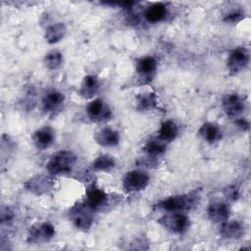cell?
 Listing matches in <instances>:
<instances>
[{
	"mask_svg": "<svg viewBox=\"0 0 251 251\" xmlns=\"http://www.w3.org/2000/svg\"><path fill=\"white\" fill-rule=\"evenodd\" d=\"M167 142L159 138L158 136L148 139L142 147V150L151 157H156L164 154L167 149Z\"/></svg>",
	"mask_w": 251,
	"mask_h": 251,
	"instance_id": "603a6c76",
	"label": "cell"
},
{
	"mask_svg": "<svg viewBox=\"0 0 251 251\" xmlns=\"http://www.w3.org/2000/svg\"><path fill=\"white\" fill-rule=\"evenodd\" d=\"M230 206L226 202L216 201L211 203L207 208V215L211 222L222 224L230 217Z\"/></svg>",
	"mask_w": 251,
	"mask_h": 251,
	"instance_id": "5bb4252c",
	"label": "cell"
},
{
	"mask_svg": "<svg viewBox=\"0 0 251 251\" xmlns=\"http://www.w3.org/2000/svg\"><path fill=\"white\" fill-rule=\"evenodd\" d=\"M33 145L38 150H45L49 148L55 141V132L50 126H42L37 128L31 136Z\"/></svg>",
	"mask_w": 251,
	"mask_h": 251,
	"instance_id": "9a60e30c",
	"label": "cell"
},
{
	"mask_svg": "<svg viewBox=\"0 0 251 251\" xmlns=\"http://www.w3.org/2000/svg\"><path fill=\"white\" fill-rule=\"evenodd\" d=\"M94 139L102 147H114L120 143V133L112 127H103L95 133Z\"/></svg>",
	"mask_w": 251,
	"mask_h": 251,
	"instance_id": "e0dca14e",
	"label": "cell"
},
{
	"mask_svg": "<svg viewBox=\"0 0 251 251\" xmlns=\"http://www.w3.org/2000/svg\"><path fill=\"white\" fill-rule=\"evenodd\" d=\"M55 227L49 222L32 225L27 232L26 241L29 244H42L49 242L55 236Z\"/></svg>",
	"mask_w": 251,
	"mask_h": 251,
	"instance_id": "8992f818",
	"label": "cell"
},
{
	"mask_svg": "<svg viewBox=\"0 0 251 251\" xmlns=\"http://www.w3.org/2000/svg\"><path fill=\"white\" fill-rule=\"evenodd\" d=\"M249 64V52L245 47H236L226 59V68L229 75H234L244 71Z\"/></svg>",
	"mask_w": 251,
	"mask_h": 251,
	"instance_id": "52a82bcc",
	"label": "cell"
},
{
	"mask_svg": "<svg viewBox=\"0 0 251 251\" xmlns=\"http://www.w3.org/2000/svg\"><path fill=\"white\" fill-rule=\"evenodd\" d=\"M14 218V212L10 207H3L1 210V223H8Z\"/></svg>",
	"mask_w": 251,
	"mask_h": 251,
	"instance_id": "f1b7e54d",
	"label": "cell"
},
{
	"mask_svg": "<svg viewBox=\"0 0 251 251\" xmlns=\"http://www.w3.org/2000/svg\"><path fill=\"white\" fill-rule=\"evenodd\" d=\"M24 186L32 194L42 195L48 193L53 188V181L48 176L37 175L27 179Z\"/></svg>",
	"mask_w": 251,
	"mask_h": 251,
	"instance_id": "4fadbf2b",
	"label": "cell"
},
{
	"mask_svg": "<svg viewBox=\"0 0 251 251\" xmlns=\"http://www.w3.org/2000/svg\"><path fill=\"white\" fill-rule=\"evenodd\" d=\"M168 10L165 4L158 2L153 3L144 11V18L148 23L156 24L162 22L167 17Z\"/></svg>",
	"mask_w": 251,
	"mask_h": 251,
	"instance_id": "ffe728a7",
	"label": "cell"
},
{
	"mask_svg": "<svg viewBox=\"0 0 251 251\" xmlns=\"http://www.w3.org/2000/svg\"><path fill=\"white\" fill-rule=\"evenodd\" d=\"M178 134V126L173 120L163 122L158 130V137L169 143L176 138Z\"/></svg>",
	"mask_w": 251,
	"mask_h": 251,
	"instance_id": "cb8c5ba5",
	"label": "cell"
},
{
	"mask_svg": "<svg viewBox=\"0 0 251 251\" xmlns=\"http://www.w3.org/2000/svg\"><path fill=\"white\" fill-rule=\"evenodd\" d=\"M219 232L225 239H238L244 234V227L237 221L227 220L220 224Z\"/></svg>",
	"mask_w": 251,
	"mask_h": 251,
	"instance_id": "d6986e66",
	"label": "cell"
},
{
	"mask_svg": "<svg viewBox=\"0 0 251 251\" xmlns=\"http://www.w3.org/2000/svg\"><path fill=\"white\" fill-rule=\"evenodd\" d=\"M76 160L73 151L61 150L51 155L46 163V170L51 176H65L72 173Z\"/></svg>",
	"mask_w": 251,
	"mask_h": 251,
	"instance_id": "6da1fadb",
	"label": "cell"
},
{
	"mask_svg": "<svg viewBox=\"0 0 251 251\" xmlns=\"http://www.w3.org/2000/svg\"><path fill=\"white\" fill-rule=\"evenodd\" d=\"M224 194H225V196H226L227 199H229V200H231V201H235V200H237V198L239 197V190H238L237 186H235V185H229V186H227V187L225 188Z\"/></svg>",
	"mask_w": 251,
	"mask_h": 251,
	"instance_id": "83f0119b",
	"label": "cell"
},
{
	"mask_svg": "<svg viewBox=\"0 0 251 251\" xmlns=\"http://www.w3.org/2000/svg\"><path fill=\"white\" fill-rule=\"evenodd\" d=\"M108 196L109 195L101 187L92 183L86 187L84 203L92 211H100L107 205L109 200Z\"/></svg>",
	"mask_w": 251,
	"mask_h": 251,
	"instance_id": "9c48e42d",
	"label": "cell"
},
{
	"mask_svg": "<svg viewBox=\"0 0 251 251\" xmlns=\"http://www.w3.org/2000/svg\"><path fill=\"white\" fill-rule=\"evenodd\" d=\"M199 202L197 191L170 196L157 204V207L166 212H186L194 208Z\"/></svg>",
	"mask_w": 251,
	"mask_h": 251,
	"instance_id": "7a4b0ae2",
	"label": "cell"
},
{
	"mask_svg": "<svg viewBox=\"0 0 251 251\" xmlns=\"http://www.w3.org/2000/svg\"><path fill=\"white\" fill-rule=\"evenodd\" d=\"M158 224L171 233L182 234L189 228L190 221L182 212H167L158 219Z\"/></svg>",
	"mask_w": 251,
	"mask_h": 251,
	"instance_id": "277c9868",
	"label": "cell"
},
{
	"mask_svg": "<svg viewBox=\"0 0 251 251\" xmlns=\"http://www.w3.org/2000/svg\"><path fill=\"white\" fill-rule=\"evenodd\" d=\"M222 108L229 118H238L245 110V101L237 93H227L222 99Z\"/></svg>",
	"mask_w": 251,
	"mask_h": 251,
	"instance_id": "30bf717a",
	"label": "cell"
},
{
	"mask_svg": "<svg viewBox=\"0 0 251 251\" xmlns=\"http://www.w3.org/2000/svg\"><path fill=\"white\" fill-rule=\"evenodd\" d=\"M158 107V99L154 92H143L136 96V109L141 112L153 111Z\"/></svg>",
	"mask_w": 251,
	"mask_h": 251,
	"instance_id": "44dd1931",
	"label": "cell"
},
{
	"mask_svg": "<svg viewBox=\"0 0 251 251\" xmlns=\"http://www.w3.org/2000/svg\"><path fill=\"white\" fill-rule=\"evenodd\" d=\"M87 118L93 123H102L111 119L112 111L106 102L101 98H95L88 102L85 107Z\"/></svg>",
	"mask_w": 251,
	"mask_h": 251,
	"instance_id": "ba28073f",
	"label": "cell"
},
{
	"mask_svg": "<svg viewBox=\"0 0 251 251\" xmlns=\"http://www.w3.org/2000/svg\"><path fill=\"white\" fill-rule=\"evenodd\" d=\"M67 33V26L64 23H56L45 29L44 37L49 44H55L61 41Z\"/></svg>",
	"mask_w": 251,
	"mask_h": 251,
	"instance_id": "7402d4cb",
	"label": "cell"
},
{
	"mask_svg": "<svg viewBox=\"0 0 251 251\" xmlns=\"http://www.w3.org/2000/svg\"><path fill=\"white\" fill-rule=\"evenodd\" d=\"M158 63L155 57L153 56H144L139 58L135 64V71L140 78V80L148 83L153 79L156 71H157Z\"/></svg>",
	"mask_w": 251,
	"mask_h": 251,
	"instance_id": "7c38bea8",
	"label": "cell"
},
{
	"mask_svg": "<svg viewBox=\"0 0 251 251\" xmlns=\"http://www.w3.org/2000/svg\"><path fill=\"white\" fill-rule=\"evenodd\" d=\"M65 103V95L57 89L47 90L41 100L42 110L48 115H56L62 110Z\"/></svg>",
	"mask_w": 251,
	"mask_h": 251,
	"instance_id": "8fae6325",
	"label": "cell"
},
{
	"mask_svg": "<svg viewBox=\"0 0 251 251\" xmlns=\"http://www.w3.org/2000/svg\"><path fill=\"white\" fill-rule=\"evenodd\" d=\"M44 65L48 70H57L59 69L64 62L63 54L58 50H51L44 56L43 59Z\"/></svg>",
	"mask_w": 251,
	"mask_h": 251,
	"instance_id": "484cf974",
	"label": "cell"
},
{
	"mask_svg": "<svg viewBox=\"0 0 251 251\" xmlns=\"http://www.w3.org/2000/svg\"><path fill=\"white\" fill-rule=\"evenodd\" d=\"M244 19V14L240 10L232 11L224 17V22L228 24H236Z\"/></svg>",
	"mask_w": 251,
	"mask_h": 251,
	"instance_id": "4316f807",
	"label": "cell"
},
{
	"mask_svg": "<svg viewBox=\"0 0 251 251\" xmlns=\"http://www.w3.org/2000/svg\"><path fill=\"white\" fill-rule=\"evenodd\" d=\"M99 89L100 80L98 76L94 75H87L83 77L77 90V94L84 99H89L93 98L98 93Z\"/></svg>",
	"mask_w": 251,
	"mask_h": 251,
	"instance_id": "2e32d148",
	"label": "cell"
},
{
	"mask_svg": "<svg viewBox=\"0 0 251 251\" xmlns=\"http://www.w3.org/2000/svg\"><path fill=\"white\" fill-rule=\"evenodd\" d=\"M198 133H199L200 137L209 144H214V143L218 142L222 138V135H223V131H222L220 126L213 122L204 123L200 126Z\"/></svg>",
	"mask_w": 251,
	"mask_h": 251,
	"instance_id": "ac0fdd59",
	"label": "cell"
},
{
	"mask_svg": "<svg viewBox=\"0 0 251 251\" xmlns=\"http://www.w3.org/2000/svg\"><path fill=\"white\" fill-rule=\"evenodd\" d=\"M235 123H236V126L238 127H240L242 130H247L249 128V123L245 119H243V118L237 119L235 121Z\"/></svg>",
	"mask_w": 251,
	"mask_h": 251,
	"instance_id": "f546056e",
	"label": "cell"
},
{
	"mask_svg": "<svg viewBox=\"0 0 251 251\" xmlns=\"http://www.w3.org/2000/svg\"><path fill=\"white\" fill-rule=\"evenodd\" d=\"M94 211H92L84 202L75 204L69 211V219L73 225L81 231H87L93 225Z\"/></svg>",
	"mask_w": 251,
	"mask_h": 251,
	"instance_id": "3957f363",
	"label": "cell"
},
{
	"mask_svg": "<svg viewBox=\"0 0 251 251\" xmlns=\"http://www.w3.org/2000/svg\"><path fill=\"white\" fill-rule=\"evenodd\" d=\"M116 166L115 159L108 154H100L91 163L92 170L95 172L109 173Z\"/></svg>",
	"mask_w": 251,
	"mask_h": 251,
	"instance_id": "d4e9b609",
	"label": "cell"
},
{
	"mask_svg": "<svg viewBox=\"0 0 251 251\" xmlns=\"http://www.w3.org/2000/svg\"><path fill=\"white\" fill-rule=\"evenodd\" d=\"M150 181L149 175L143 170L128 171L123 177V187L126 192L134 193L144 190Z\"/></svg>",
	"mask_w": 251,
	"mask_h": 251,
	"instance_id": "5b68a950",
	"label": "cell"
}]
</instances>
